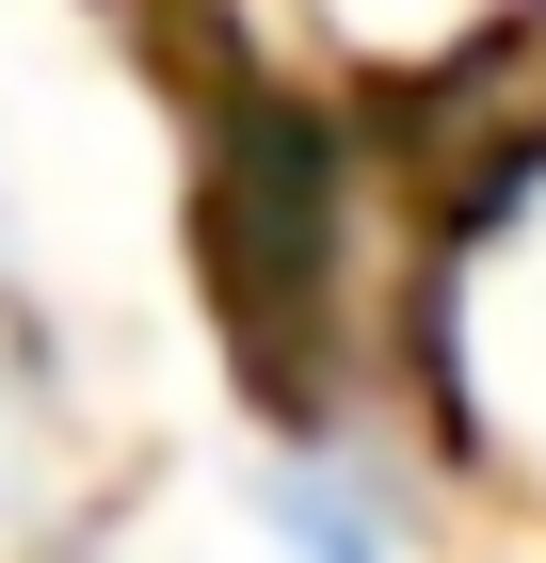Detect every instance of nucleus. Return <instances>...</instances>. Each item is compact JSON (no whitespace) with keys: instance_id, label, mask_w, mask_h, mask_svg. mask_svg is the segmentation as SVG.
Returning a JSON list of instances; mask_svg holds the SVG:
<instances>
[{"instance_id":"obj_1","label":"nucleus","mask_w":546,"mask_h":563,"mask_svg":"<svg viewBox=\"0 0 546 563\" xmlns=\"http://www.w3.org/2000/svg\"><path fill=\"white\" fill-rule=\"evenodd\" d=\"M225 258L274 306H305V274H322V145L290 113H242V145H225Z\"/></svg>"},{"instance_id":"obj_2","label":"nucleus","mask_w":546,"mask_h":563,"mask_svg":"<svg viewBox=\"0 0 546 563\" xmlns=\"http://www.w3.org/2000/svg\"><path fill=\"white\" fill-rule=\"evenodd\" d=\"M290 563H386L370 499H354V483H290Z\"/></svg>"}]
</instances>
